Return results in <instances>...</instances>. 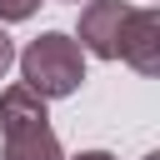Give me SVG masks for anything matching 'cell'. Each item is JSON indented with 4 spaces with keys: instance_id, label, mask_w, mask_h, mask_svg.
Listing matches in <instances>:
<instances>
[{
    "instance_id": "1",
    "label": "cell",
    "mask_w": 160,
    "mask_h": 160,
    "mask_svg": "<svg viewBox=\"0 0 160 160\" xmlns=\"http://www.w3.org/2000/svg\"><path fill=\"white\" fill-rule=\"evenodd\" d=\"M15 65H20V85L30 95H40V100H65V95H75L85 85V50L65 30L35 35L15 55Z\"/></svg>"
},
{
    "instance_id": "3",
    "label": "cell",
    "mask_w": 160,
    "mask_h": 160,
    "mask_svg": "<svg viewBox=\"0 0 160 160\" xmlns=\"http://www.w3.org/2000/svg\"><path fill=\"white\" fill-rule=\"evenodd\" d=\"M135 5L125 0H90L80 10V25H75V45L95 60H120V30L130 20Z\"/></svg>"
},
{
    "instance_id": "4",
    "label": "cell",
    "mask_w": 160,
    "mask_h": 160,
    "mask_svg": "<svg viewBox=\"0 0 160 160\" xmlns=\"http://www.w3.org/2000/svg\"><path fill=\"white\" fill-rule=\"evenodd\" d=\"M120 60L135 75H160V10H130L120 30Z\"/></svg>"
},
{
    "instance_id": "8",
    "label": "cell",
    "mask_w": 160,
    "mask_h": 160,
    "mask_svg": "<svg viewBox=\"0 0 160 160\" xmlns=\"http://www.w3.org/2000/svg\"><path fill=\"white\" fill-rule=\"evenodd\" d=\"M145 160H160V155H145Z\"/></svg>"
},
{
    "instance_id": "7",
    "label": "cell",
    "mask_w": 160,
    "mask_h": 160,
    "mask_svg": "<svg viewBox=\"0 0 160 160\" xmlns=\"http://www.w3.org/2000/svg\"><path fill=\"white\" fill-rule=\"evenodd\" d=\"M70 160H115L110 150H80V155H70Z\"/></svg>"
},
{
    "instance_id": "5",
    "label": "cell",
    "mask_w": 160,
    "mask_h": 160,
    "mask_svg": "<svg viewBox=\"0 0 160 160\" xmlns=\"http://www.w3.org/2000/svg\"><path fill=\"white\" fill-rule=\"evenodd\" d=\"M40 5H45V0H0V30L15 25V20H30Z\"/></svg>"
},
{
    "instance_id": "2",
    "label": "cell",
    "mask_w": 160,
    "mask_h": 160,
    "mask_svg": "<svg viewBox=\"0 0 160 160\" xmlns=\"http://www.w3.org/2000/svg\"><path fill=\"white\" fill-rule=\"evenodd\" d=\"M0 135H5V160H65L45 100L30 95L20 80L0 90Z\"/></svg>"
},
{
    "instance_id": "6",
    "label": "cell",
    "mask_w": 160,
    "mask_h": 160,
    "mask_svg": "<svg viewBox=\"0 0 160 160\" xmlns=\"http://www.w3.org/2000/svg\"><path fill=\"white\" fill-rule=\"evenodd\" d=\"M10 65H15V40L0 30V80H5V70H10Z\"/></svg>"
}]
</instances>
